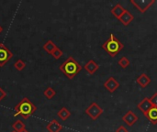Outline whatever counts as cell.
<instances>
[{
	"mask_svg": "<svg viewBox=\"0 0 157 132\" xmlns=\"http://www.w3.org/2000/svg\"><path fill=\"white\" fill-rule=\"evenodd\" d=\"M22 132H29V131H27V130H24V131H22Z\"/></svg>",
	"mask_w": 157,
	"mask_h": 132,
	"instance_id": "27",
	"label": "cell"
},
{
	"mask_svg": "<svg viewBox=\"0 0 157 132\" xmlns=\"http://www.w3.org/2000/svg\"><path fill=\"white\" fill-rule=\"evenodd\" d=\"M37 110L36 106L27 97H24L16 107L14 117L20 116L23 119H27Z\"/></svg>",
	"mask_w": 157,
	"mask_h": 132,
	"instance_id": "1",
	"label": "cell"
},
{
	"mask_svg": "<svg viewBox=\"0 0 157 132\" xmlns=\"http://www.w3.org/2000/svg\"><path fill=\"white\" fill-rule=\"evenodd\" d=\"M51 55H52L55 60H58V59H60V58L63 56V51H62V50H61L60 48L57 47V48L53 51V52H52Z\"/></svg>",
	"mask_w": 157,
	"mask_h": 132,
	"instance_id": "22",
	"label": "cell"
},
{
	"mask_svg": "<svg viewBox=\"0 0 157 132\" xmlns=\"http://www.w3.org/2000/svg\"><path fill=\"white\" fill-rule=\"evenodd\" d=\"M14 66H15V68H16L17 71H22V70L25 69L26 63H25V62H23L22 60H17V61L15 62V63H14Z\"/></svg>",
	"mask_w": 157,
	"mask_h": 132,
	"instance_id": "21",
	"label": "cell"
},
{
	"mask_svg": "<svg viewBox=\"0 0 157 132\" xmlns=\"http://www.w3.org/2000/svg\"><path fill=\"white\" fill-rule=\"evenodd\" d=\"M144 116L153 124H157V107H153Z\"/></svg>",
	"mask_w": 157,
	"mask_h": 132,
	"instance_id": "15",
	"label": "cell"
},
{
	"mask_svg": "<svg viewBox=\"0 0 157 132\" xmlns=\"http://www.w3.org/2000/svg\"><path fill=\"white\" fill-rule=\"evenodd\" d=\"M46 130L49 132H60L63 130V126L56 119H52L46 126Z\"/></svg>",
	"mask_w": 157,
	"mask_h": 132,
	"instance_id": "11",
	"label": "cell"
},
{
	"mask_svg": "<svg viewBox=\"0 0 157 132\" xmlns=\"http://www.w3.org/2000/svg\"><path fill=\"white\" fill-rule=\"evenodd\" d=\"M12 132H16V131H14V130H13V131H12Z\"/></svg>",
	"mask_w": 157,
	"mask_h": 132,
	"instance_id": "28",
	"label": "cell"
},
{
	"mask_svg": "<svg viewBox=\"0 0 157 132\" xmlns=\"http://www.w3.org/2000/svg\"><path fill=\"white\" fill-rule=\"evenodd\" d=\"M126 11V9L121 5V4H117L113 6V8L111 9V14L118 19L121 18V17L124 14V12Z\"/></svg>",
	"mask_w": 157,
	"mask_h": 132,
	"instance_id": "13",
	"label": "cell"
},
{
	"mask_svg": "<svg viewBox=\"0 0 157 132\" xmlns=\"http://www.w3.org/2000/svg\"><path fill=\"white\" fill-rule=\"evenodd\" d=\"M133 18H134L133 15H132L129 10L126 9V11L124 12V14L121 17V18H120L119 20H120L124 26H128V25H130V23L133 20Z\"/></svg>",
	"mask_w": 157,
	"mask_h": 132,
	"instance_id": "14",
	"label": "cell"
},
{
	"mask_svg": "<svg viewBox=\"0 0 157 132\" xmlns=\"http://www.w3.org/2000/svg\"><path fill=\"white\" fill-rule=\"evenodd\" d=\"M58 118H60L63 121L67 120L71 117V112L66 108V107H62L58 112H57Z\"/></svg>",
	"mask_w": 157,
	"mask_h": 132,
	"instance_id": "16",
	"label": "cell"
},
{
	"mask_svg": "<svg viewBox=\"0 0 157 132\" xmlns=\"http://www.w3.org/2000/svg\"><path fill=\"white\" fill-rule=\"evenodd\" d=\"M60 70L69 79H73L76 74H78L81 72L82 66L72 56H70L66 59L65 62H63L60 65Z\"/></svg>",
	"mask_w": 157,
	"mask_h": 132,
	"instance_id": "2",
	"label": "cell"
},
{
	"mask_svg": "<svg viewBox=\"0 0 157 132\" xmlns=\"http://www.w3.org/2000/svg\"><path fill=\"white\" fill-rule=\"evenodd\" d=\"M123 48V43L121 42V40H119L114 34H110L109 38L102 45V49L106 52H108L111 57H115Z\"/></svg>",
	"mask_w": 157,
	"mask_h": 132,
	"instance_id": "3",
	"label": "cell"
},
{
	"mask_svg": "<svg viewBox=\"0 0 157 132\" xmlns=\"http://www.w3.org/2000/svg\"><path fill=\"white\" fill-rule=\"evenodd\" d=\"M13 57L12 52L3 44L0 43V67H3Z\"/></svg>",
	"mask_w": 157,
	"mask_h": 132,
	"instance_id": "6",
	"label": "cell"
},
{
	"mask_svg": "<svg viewBox=\"0 0 157 132\" xmlns=\"http://www.w3.org/2000/svg\"><path fill=\"white\" fill-rule=\"evenodd\" d=\"M131 3L142 13H145L155 3V0H131Z\"/></svg>",
	"mask_w": 157,
	"mask_h": 132,
	"instance_id": "5",
	"label": "cell"
},
{
	"mask_svg": "<svg viewBox=\"0 0 157 132\" xmlns=\"http://www.w3.org/2000/svg\"><path fill=\"white\" fill-rule=\"evenodd\" d=\"M138 117L136 114H134L132 110H129L123 117H122V120L130 127H132L137 121H138Z\"/></svg>",
	"mask_w": 157,
	"mask_h": 132,
	"instance_id": "9",
	"label": "cell"
},
{
	"mask_svg": "<svg viewBox=\"0 0 157 132\" xmlns=\"http://www.w3.org/2000/svg\"><path fill=\"white\" fill-rule=\"evenodd\" d=\"M43 95L45 96V97L47 99H52L55 95H56V92L53 88L52 87H47L44 91H43Z\"/></svg>",
	"mask_w": 157,
	"mask_h": 132,
	"instance_id": "19",
	"label": "cell"
},
{
	"mask_svg": "<svg viewBox=\"0 0 157 132\" xmlns=\"http://www.w3.org/2000/svg\"><path fill=\"white\" fill-rule=\"evenodd\" d=\"M119 65L122 68V69H126L127 67H129L130 66V61H129V59L126 57V56H122L121 58V60L119 61Z\"/></svg>",
	"mask_w": 157,
	"mask_h": 132,
	"instance_id": "20",
	"label": "cell"
},
{
	"mask_svg": "<svg viewBox=\"0 0 157 132\" xmlns=\"http://www.w3.org/2000/svg\"><path fill=\"white\" fill-rule=\"evenodd\" d=\"M6 96V93L0 87V101H2V100L5 98Z\"/></svg>",
	"mask_w": 157,
	"mask_h": 132,
	"instance_id": "25",
	"label": "cell"
},
{
	"mask_svg": "<svg viewBox=\"0 0 157 132\" xmlns=\"http://www.w3.org/2000/svg\"><path fill=\"white\" fill-rule=\"evenodd\" d=\"M150 101L154 107H157V93H155L153 96L150 97Z\"/></svg>",
	"mask_w": 157,
	"mask_h": 132,
	"instance_id": "23",
	"label": "cell"
},
{
	"mask_svg": "<svg viewBox=\"0 0 157 132\" xmlns=\"http://www.w3.org/2000/svg\"><path fill=\"white\" fill-rule=\"evenodd\" d=\"M84 68L89 74H94L99 69V65L94 60H90L86 63Z\"/></svg>",
	"mask_w": 157,
	"mask_h": 132,
	"instance_id": "10",
	"label": "cell"
},
{
	"mask_svg": "<svg viewBox=\"0 0 157 132\" xmlns=\"http://www.w3.org/2000/svg\"><path fill=\"white\" fill-rule=\"evenodd\" d=\"M115 132H129V131H128V130H127L124 126H120V127L116 130V131Z\"/></svg>",
	"mask_w": 157,
	"mask_h": 132,
	"instance_id": "24",
	"label": "cell"
},
{
	"mask_svg": "<svg viewBox=\"0 0 157 132\" xmlns=\"http://www.w3.org/2000/svg\"><path fill=\"white\" fill-rule=\"evenodd\" d=\"M12 128L14 130V131L16 132H22L26 130V127L25 124L21 121V120H17L15 123L12 124Z\"/></svg>",
	"mask_w": 157,
	"mask_h": 132,
	"instance_id": "18",
	"label": "cell"
},
{
	"mask_svg": "<svg viewBox=\"0 0 157 132\" xmlns=\"http://www.w3.org/2000/svg\"><path fill=\"white\" fill-rule=\"evenodd\" d=\"M57 48L56 44L52 41V40H48L44 45H43V50L49 53V54H52L53 52V51Z\"/></svg>",
	"mask_w": 157,
	"mask_h": 132,
	"instance_id": "17",
	"label": "cell"
},
{
	"mask_svg": "<svg viewBox=\"0 0 157 132\" xmlns=\"http://www.w3.org/2000/svg\"><path fill=\"white\" fill-rule=\"evenodd\" d=\"M153 107H154V106H153V104L151 103L150 98H148V97H144V98L137 105L138 109H139L144 115H145Z\"/></svg>",
	"mask_w": 157,
	"mask_h": 132,
	"instance_id": "8",
	"label": "cell"
},
{
	"mask_svg": "<svg viewBox=\"0 0 157 132\" xmlns=\"http://www.w3.org/2000/svg\"><path fill=\"white\" fill-rule=\"evenodd\" d=\"M85 112L92 120H97L103 114V109L97 103L94 102L86 109Z\"/></svg>",
	"mask_w": 157,
	"mask_h": 132,
	"instance_id": "4",
	"label": "cell"
},
{
	"mask_svg": "<svg viewBox=\"0 0 157 132\" xmlns=\"http://www.w3.org/2000/svg\"><path fill=\"white\" fill-rule=\"evenodd\" d=\"M2 32H3V27L0 26V33H2Z\"/></svg>",
	"mask_w": 157,
	"mask_h": 132,
	"instance_id": "26",
	"label": "cell"
},
{
	"mask_svg": "<svg viewBox=\"0 0 157 132\" xmlns=\"http://www.w3.org/2000/svg\"><path fill=\"white\" fill-rule=\"evenodd\" d=\"M104 87L110 93L115 92L119 87H120V83L114 78V77H109L107 79V81L104 83Z\"/></svg>",
	"mask_w": 157,
	"mask_h": 132,
	"instance_id": "7",
	"label": "cell"
},
{
	"mask_svg": "<svg viewBox=\"0 0 157 132\" xmlns=\"http://www.w3.org/2000/svg\"><path fill=\"white\" fill-rule=\"evenodd\" d=\"M136 83L143 88H145L150 83H151V78L146 74H141L137 79H136Z\"/></svg>",
	"mask_w": 157,
	"mask_h": 132,
	"instance_id": "12",
	"label": "cell"
}]
</instances>
